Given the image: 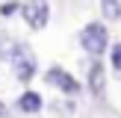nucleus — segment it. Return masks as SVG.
I'll use <instances>...</instances> for the list:
<instances>
[{
	"label": "nucleus",
	"instance_id": "f257e3e1",
	"mask_svg": "<svg viewBox=\"0 0 121 118\" xmlns=\"http://www.w3.org/2000/svg\"><path fill=\"white\" fill-rule=\"evenodd\" d=\"M80 38H83V47L89 53H95V56H100L106 50V30H104V24H89Z\"/></svg>",
	"mask_w": 121,
	"mask_h": 118
},
{
	"label": "nucleus",
	"instance_id": "f03ea898",
	"mask_svg": "<svg viewBox=\"0 0 121 118\" xmlns=\"http://www.w3.org/2000/svg\"><path fill=\"white\" fill-rule=\"evenodd\" d=\"M24 18H27V24L33 30H41L47 24V3L44 0H33V3L24 6Z\"/></svg>",
	"mask_w": 121,
	"mask_h": 118
},
{
	"label": "nucleus",
	"instance_id": "7ed1b4c3",
	"mask_svg": "<svg viewBox=\"0 0 121 118\" xmlns=\"http://www.w3.org/2000/svg\"><path fill=\"white\" fill-rule=\"evenodd\" d=\"M47 80L50 83H56L59 88H65V92H77V83L71 80L65 71H59V68H50V74H47Z\"/></svg>",
	"mask_w": 121,
	"mask_h": 118
},
{
	"label": "nucleus",
	"instance_id": "20e7f679",
	"mask_svg": "<svg viewBox=\"0 0 121 118\" xmlns=\"http://www.w3.org/2000/svg\"><path fill=\"white\" fill-rule=\"evenodd\" d=\"M104 15L106 18H118L121 15V3L118 0H104Z\"/></svg>",
	"mask_w": 121,
	"mask_h": 118
},
{
	"label": "nucleus",
	"instance_id": "39448f33",
	"mask_svg": "<svg viewBox=\"0 0 121 118\" xmlns=\"http://www.w3.org/2000/svg\"><path fill=\"white\" fill-rule=\"evenodd\" d=\"M100 83H104V68L95 65L92 68V86H95V92H100Z\"/></svg>",
	"mask_w": 121,
	"mask_h": 118
},
{
	"label": "nucleus",
	"instance_id": "423d86ee",
	"mask_svg": "<svg viewBox=\"0 0 121 118\" xmlns=\"http://www.w3.org/2000/svg\"><path fill=\"white\" fill-rule=\"evenodd\" d=\"M18 9H21L18 3H3V6H0V12H3V15H12V12H18Z\"/></svg>",
	"mask_w": 121,
	"mask_h": 118
},
{
	"label": "nucleus",
	"instance_id": "0eeeda50",
	"mask_svg": "<svg viewBox=\"0 0 121 118\" xmlns=\"http://www.w3.org/2000/svg\"><path fill=\"white\" fill-rule=\"evenodd\" d=\"M112 59H115V68H121V44H115V50H112Z\"/></svg>",
	"mask_w": 121,
	"mask_h": 118
}]
</instances>
